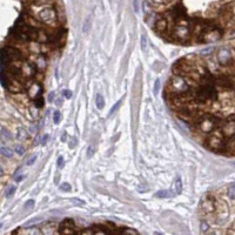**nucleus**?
<instances>
[{
    "label": "nucleus",
    "instance_id": "423d86ee",
    "mask_svg": "<svg viewBox=\"0 0 235 235\" xmlns=\"http://www.w3.org/2000/svg\"><path fill=\"white\" fill-rule=\"evenodd\" d=\"M60 235H78L75 229V223L71 219H66L60 223L59 226Z\"/></svg>",
    "mask_w": 235,
    "mask_h": 235
},
{
    "label": "nucleus",
    "instance_id": "4be33fe9",
    "mask_svg": "<svg viewBox=\"0 0 235 235\" xmlns=\"http://www.w3.org/2000/svg\"><path fill=\"white\" fill-rule=\"evenodd\" d=\"M159 91H160V80L156 79L155 83H154V88H153V93L154 95H158L159 94Z\"/></svg>",
    "mask_w": 235,
    "mask_h": 235
},
{
    "label": "nucleus",
    "instance_id": "58836bf2",
    "mask_svg": "<svg viewBox=\"0 0 235 235\" xmlns=\"http://www.w3.org/2000/svg\"><path fill=\"white\" fill-rule=\"evenodd\" d=\"M24 179H25V175H20V176H18V178H15V181H17V182H20V181H23Z\"/></svg>",
    "mask_w": 235,
    "mask_h": 235
},
{
    "label": "nucleus",
    "instance_id": "c9c22d12",
    "mask_svg": "<svg viewBox=\"0 0 235 235\" xmlns=\"http://www.w3.org/2000/svg\"><path fill=\"white\" fill-rule=\"evenodd\" d=\"M92 155H93V147H92V146H89V147H88V149H87V156H88V158H91Z\"/></svg>",
    "mask_w": 235,
    "mask_h": 235
},
{
    "label": "nucleus",
    "instance_id": "9b49d317",
    "mask_svg": "<svg viewBox=\"0 0 235 235\" xmlns=\"http://www.w3.org/2000/svg\"><path fill=\"white\" fill-rule=\"evenodd\" d=\"M23 73L25 72L26 73V77L27 78H33V77H35L37 74H38V68H37V66L34 65V64H32V62H28L26 61L25 64H24V67H23Z\"/></svg>",
    "mask_w": 235,
    "mask_h": 235
},
{
    "label": "nucleus",
    "instance_id": "4468645a",
    "mask_svg": "<svg viewBox=\"0 0 235 235\" xmlns=\"http://www.w3.org/2000/svg\"><path fill=\"white\" fill-rule=\"evenodd\" d=\"M33 105L39 110V108H42L44 105H45V100H44V97H42V93L37 95V97L33 99Z\"/></svg>",
    "mask_w": 235,
    "mask_h": 235
},
{
    "label": "nucleus",
    "instance_id": "c03bdc74",
    "mask_svg": "<svg viewBox=\"0 0 235 235\" xmlns=\"http://www.w3.org/2000/svg\"><path fill=\"white\" fill-rule=\"evenodd\" d=\"M234 166H235V164H234Z\"/></svg>",
    "mask_w": 235,
    "mask_h": 235
},
{
    "label": "nucleus",
    "instance_id": "f3484780",
    "mask_svg": "<svg viewBox=\"0 0 235 235\" xmlns=\"http://www.w3.org/2000/svg\"><path fill=\"white\" fill-rule=\"evenodd\" d=\"M174 188H175V195L181 194V192H182V181H181V178H176L175 182H174Z\"/></svg>",
    "mask_w": 235,
    "mask_h": 235
},
{
    "label": "nucleus",
    "instance_id": "c85d7f7f",
    "mask_svg": "<svg viewBox=\"0 0 235 235\" xmlns=\"http://www.w3.org/2000/svg\"><path fill=\"white\" fill-rule=\"evenodd\" d=\"M213 50H214V47H208V48H205L203 51H201V56H208V54H210V53L213 52Z\"/></svg>",
    "mask_w": 235,
    "mask_h": 235
},
{
    "label": "nucleus",
    "instance_id": "5701e85b",
    "mask_svg": "<svg viewBox=\"0 0 235 235\" xmlns=\"http://www.w3.org/2000/svg\"><path fill=\"white\" fill-rule=\"evenodd\" d=\"M14 151H15L17 154H19V155H24L25 154V147L21 146V145H17L15 148H14Z\"/></svg>",
    "mask_w": 235,
    "mask_h": 235
},
{
    "label": "nucleus",
    "instance_id": "39448f33",
    "mask_svg": "<svg viewBox=\"0 0 235 235\" xmlns=\"http://www.w3.org/2000/svg\"><path fill=\"white\" fill-rule=\"evenodd\" d=\"M25 58L23 53L14 48V47H5L0 50V60L1 62H13V61H21Z\"/></svg>",
    "mask_w": 235,
    "mask_h": 235
},
{
    "label": "nucleus",
    "instance_id": "a19ab883",
    "mask_svg": "<svg viewBox=\"0 0 235 235\" xmlns=\"http://www.w3.org/2000/svg\"><path fill=\"white\" fill-rule=\"evenodd\" d=\"M56 104H58V105H62V99H58V100H56Z\"/></svg>",
    "mask_w": 235,
    "mask_h": 235
},
{
    "label": "nucleus",
    "instance_id": "cd10ccee",
    "mask_svg": "<svg viewBox=\"0 0 235 235\" xmlns=\"http://www.w3.org/2000/svg\"><path fill=\"white\" fill-rule=\"evenodd\" d=\"M60 189L64 191V192H68V191H71V185L67 183V182H65V183H62L60 186Z\"/></svg>",
    "mask_w": 235,
    "mask_h": 235
},
{
    "label": "nucleus",
    "instance_id": "6e6552de",
    "mask_svg": "<svg viewBox=\"0 0 235 235\" xmlns=\"http://www.w3.org/2000/svg\"><path fill=\"white\" fill-rule=\"evenodd\" d=\"M222 37V32L221 29H219V27L214 28V29H210L206 33L202 34L201 37V42H214L218 41L220 38Z\"/></svg>",
    "mask_w": 235,
    "mask_h": 235
},
{
    "label": "nucleus",
    "instance_id": "9d476101",
    "mask_svg": "<svg viewBox=\"0 0 235 235\" xmlns=\"http://www.w3.org/2000/svg\"><path fill=\"white\" fill-rule=\"evenodd\" d=\"M154 28L156 29V32H159V33H165L168 31V28H169V21L167 20L165 17H162V15H159L158 18H156V20H155V24H154Z\"/></svg>",
    "mask_w": 235,
    "mask_h": 235
},
{
    "label": "nucleus",
    "instance_id": "b1692460",
    "mask_svg": "<svg viewBox=\"0 0 235 235\" xmlns=\"http://www.w3.org/2000/svg\"><path fill=\"white\" fill-rule=\"evenodd\" d=\"M60 120H61V114H60L59 111H56L54 114H53V121H54V124L58 125L60 122Z\"/></svg>",
    "mask_w": 235,
    "mask_h": 235
},
{
    "label": "nucleus",
    "instance_id": "a211bd4d",
    "mask_svg": "<svg viewBox=\"0 0 235 235\" xmlns=\"http://www.w3.org/2000/svg\"><path fill=\"white\" fill-rule=\"evenodd\" d=\"M0 154L5 158H12L13 155V152L12 149H10L8 147H0Z\"/></svg>",
    "mask_w": 235,
    "mask_h": 235
},
{
    "label": "nucleus",
    "instance_id": "aec40b11",
    "mask_svg": "<svg viewBox=\"0 0 235 235\" xmlns=\"http://www.w3.org/2000/svg\"><path fill=\"white\" fill-rule=\"evenodd\" d=\"M227 195L230 200H235V183H233L232 186L228 187V191H227Z\"/></svg>",
    "mask_w": 235,
    "mask_h": 235
},
{
    "label": "nucleus",
    "instance_id": "473e14b6",
    "mask_svg": "<svg viewBox=\"0 0 235 235\" xmlns=\"http://www.w3.org/2000/svg\"><path fill=\"white\" fill-rule=\"evenodd\" d=\"M62 95L66 99H71L72 98V92L69 89H65V91H62Z\"/></svg>",
    "mask_w": 235,
    "mask_h": 235
},
{
    "label": "nucleus",
    "instance_id": "c756f323",
    "mask_svg": "<svg viewBox=\"0 0 235 235\" xmlns=\"http://www.w3.org/2000/svg\"><path fill=\"white\" fill-rule=\"evenodd\" d=\"M33 207H34V200H28L27 202L25 203V206H24L25 209H31Z\"/></svg>",
    "mask_w": 235,
    "mask_h": 235
},
{
    "label": "nucleus",
    "instance_id": "f704fd0d",
    "mask_svg": "<svg viewBox=\"0 0 235 235\" xmlns=\"http://www.w3.org/2000/svg\"><path fill=\"white\" fill-rule=\"evenodd\" d=\"M81 235H93V229H86L81 233Z\"/></svg>",
    "mask_w": 235,
    "mask_h": 235
},
{
    "label": "nucleus",
    "instance_id": "7c9ffc66",
    "mask_svg": "<svg viewBox=\"0 0 235 235\" xmlns=\"http://www.w3.org/2000/svg\"><path fill=\"white\" fill-rule=\"evenodd\" d=\"M35 160H37V155L34 154V155H32V156H31V158L28 159L27 162H26V165H27V166H31V165H33V164L35 162Z\"/></svg>",
    "mask_w": 235,
    "mask_h": 235
},
{
    "label": "nucleus",
    "instance_id": "2eb2a0df",
    "mask_svg": "<svg viewBox=\"0 0 235 235\" xmlns=\"http://www.w3.org/2000/svg\"><path fill=\"white\" fill-rule=\"evenodd\" d=\"M17 138L19 139V140H21V141L27 140L28 138L27 131L25 128H18V131H17Z\"/></svg>",
    "mask_w": 235,
    "mask_h": 235
},
{
    "label": "nucleus",
    "instance_id": "a878e982",
    "mask_svg": "<svg viewBox=\"0 0 235 235\" xmlns=\"http://www.w3.org/2000/svg\"><path fill=\"white\" fill-rule=\"evenodd\" d=\"M200 229H201V232L206 233L208 229H209V224L206 221H201L200 222Z\"/></svg>",
    "mask_w": 235,
    "mask_h": 235
},
{
    "label": "nucleus",
    "instance_id": "7ed1b4c3",
    "mask_svg": "<svg viewBox=\"0 0 235 235\" xmlns=\"http://www.w3.org/2000/svg\"><path fill=\"white\" fill-rule=\"evenodd\" d=\"M205 143L213 152H223L226 148V138L222 133L221 128L218 127L205 139Z\"/></svg>",
    "mask_w": 235,
    "mask_h": 235
},
{
    "label": "nucleus",
    "instance_id": "72a5a7b5",
    "mask_svg": "<svg viewBox=\"0 0 235 235\" xmlns=\"http://www.w3.org/2000/svg\"><path fill=\"white\" fill-rule=\"evenodd\" d=\"M65 165V162H64V158L62 156H59V159H58V167L59 168H62Z\"/></svg>",
    "mask_w": 235,
    "mask_h": 235
},
{
    "label": "nucleus",
    "instance_id": "f03ea898",
    "mask_svg": "<svg viewBox=\"0 0 235 235\" xmlns=\"http://www.w3.org/2000/svg\"><path fill=\"white\" fill-rule=\"evenodd\" d=\"M189 89H191V86L188 85L185 77L173 74L167 83L166 89H165V98L169 95H181V94L187 93Z\"/></svg>",
    "mask_w": 235,
    "mask_h": 235
},
{
    "label": "nucleus",
    "instance_id": "4c0bfd02",
    "mask_svg": "<svg viewBox=\"0 0 235 235\" xmlns=\"http://www.w3.org/2000/svg\"><path fill=\"white\" fill-rule=\"evenodd\" d=\"M47 138H48V135H47V134H45V135H44V138H42V140H41V143H42V145H46Z\"/></svg>",
    "mask_w": 235,
    "mask_h": 235
},
{
    "label": "nucleus",
    "instance_id": "ddd939ff",
    "mask_svg": "<svg viewBox=\"0 0 235 235\" xmlns=\"http://www.w3.org/2000/svg\"><path fill=\"white\" fill-rule=\"evenodd\" d=\"M35 66H37V68H38V71L40 72H44L45 69H46V67H47V60H46V58L44 56H38L37 58V60H35V64H34Z\"/></svg>",
    "mask_w": 235,
    "mask_h": 235
},
{
    "label": "nucleus",
    "instance_id": "393cba45",
    "mask_svg": "<svg viewBox=\"0 0 235 235\" xmlns=\"http://www.w3.org/2000/svg\"><path fill=\"white\" fill-rule=\"evenodd\" d=\"M15 191H17V187H15V186H11V187L7 189V192H6V197L13 196V194L15 193Z\"/></svg>",
    "mask_w": 235,
    "mask_h": 235
},
{
    "label": "nucleus",
    "instance_id": "6ab92c4d",
    "mask_svg": "<svg viewBox=\"0 0 235 235\" xmlns=\"http://www.w3.org/2000/svg\"><path fill=\"white\" fill-rule=\"evenodd\" d=\"M95 104H97V107L99 110H102L104 106H105V100H104V97L98 94L97 98H95Z\"/></svg>",
    "mask_w": 235,
    "mask_h": 235
},
{
    "label": "nucleus",
    "instance_id": "37998d69",
    "mask_svg": "<svg viewBox=\"0 0 235 235\" xmlns=\"http://www.w3.org/2000/svg\"><path fill=\"white\" fill-rule=\"evenodd\" d=\"M210 235H214V234H210Z\"/></svg>",
    "mask_w": 235,
    "mask_h": 235
},
{
    "label": "nucleus",
    "instance_id": "2f4dec72",
    "mask_svg": "<svg viewBox=\"0 0 235 235\" xmlns=\"http://www.w3.org/2000/svg\"><path fill=\"white\" fill-rule=\"evenodd\" d=\"M120 104H121V100H119V101H118V102H116V104H115V105H114V106L112 107V110H111V111H110V115H112V114H113L114 112H115V111H116V110H118V108H119V106H120Z\"/></svg>",
    "mask_w": 235,
    "mask_h": 235
},
{
    "label": "nucleus",
    "instance_id": "0eeeda50",
    "mask_svg": "<svg viewBox=\"0 0 235 235\" xmlns=\"http://www.w3.org/2000/svg\"><path fill=\"white\" fill-rule=\"evenodd\" d=\"M218 61L221 66H228L232 64L233 61V56H232V52L229 48L227 47H221L218 51Z\"/></svg>",
    "mask_w": 235,
    "mask_h": 235
},
{
    "label": "nucleus",
    "instance_id": "f8f14e48",
    "mask_svg": "<svg viewBox=\"0 0 235 235\" xmlns=\"http://www.w3.org/2000/svg\"><path fill=\"white\" fill-rule=\"evenodd\" d=\"M201 208H202V210H205L206 213H213V212L215 210V201H214V199H212V197L208 196L207 199L202 200V202H201Z\"/></svg>",
    "mask_w": 235,
    "mask_h": 235
},
{
    "label": "nucleus",
    "instance_id": "dca6fc26",
    "mask_svg": "<svg viewBox=\"0 0 235 235\" xmlns=\"http://www.w3.org/2000/svg\"><path fill=\"white\" fill-rule=\"evenodd\" d=\"M173 195H175V193H173L172 189L170 191H159L158 193L155 194V196L156 197H160V199H166V197L173 196Z\"/></svg>",
    "mask_w": 235,
    "mask_h": 235
},
{
    "label": "nucleus",
    "instance_id": "20e7f679",
    "mask_svg": "<svg viewBox=\"0 0 235 235\" xmlns=\"http://www.w3.org/2000/svg\"><path fill=\"white\" fill-rule=\"evenodd\" d=\"M38 20H39V23L41 21V23L46 24V25L56 26V25L59 24L58 12L52 6H45L38 13Z\"/></svg>",
    "mask_w": 235,
    "mask_h": 235
},
{
    "label": "nucleus",
    "instance_id": "bb28decb",
    "mask_svg": "<svg viewBox=\"0 0 235 235\" xmlns=\"http://www.w3.org/2000/svg\"><path fill=\"white\" fill-rule=\"evenodd\" d=\"M141 48H142L143 51L147 50V38H146L145 35L141 37Z\"/></svg>",
    "mask_w": 235,
    "mask_h": 235
},
{
    "label": "nucleus",
    "instance_id": "1a4fd4ad",
    "mask_svg": "<svg viewBox=\"0 0 235 235\" xmlns=\"http://www.w3.org/2000/svg\"><path fill=\"white\" fill-rule=\"evenodd\" d=\"M222 133L224 135V138H233L235 135V121L234 120H230V121H226V122H222L220 126Z\"/></svg>",
    "mask_w": 235,
    "mask_h": 235
},
{
    "label": "nucleus",
    "instance_id": "ea45409f",
    "mask_svg": "<svg viewBox=\"0 0 235 235\" xmlns=\"http://www.w3.org/2000/svg\"><path fill=\"white\" fill-rule=\"evenodd\" d=\"M134 10H135V12H138V11H139V6H138V0H134Z\"/></svg>",
    "mask_w": 235,
    "mask_h": 235
},
{
    "label": "nucleus",
    "instance_id": "f257e3e1",
    "mask_svg": "<svg viewBox=\"0 0 235 235\" xmlns=\"http://www.w3.org/2000/svg\"><path fill=\"white\" fill-rule=\"evenodd\" d=\"M193 128H195L200 134L209 135L212 132H214L219 126H220V119L216 115L203 113L199 118H196L192 122Z\"/></svg>",
    "mask_w": 235,
    "mask_h": 235
},
{
    "label": "nucleus",
    "instance_id": "412c9836",
    "mask_svg": "<svg viewBox=\"0 0 235 235\" xmlns=\"http://www.w3.org/2000/svg\"><path fill=\"white\" fill-rule=\"evenodd\" d=\"M148 2L153 5H168L172 2V0H148Z\"/></svg>",
    "mask_w": 235,
    "mask_h": 235
},
{
    "label": "nucleus",
    "instance_id": "e433bc0d",
    "mask_svg": "<svg viewBox=\"0 0 235 235\" xmlns=\"http://www.w3.org/2000/svg\"><path fill=\"white\" fill-rule=\"evenodd\" d=\"M53 100H54V92H51V93H50V95H48V101H50V102H52Z\"/></svg>",
    "mask_w": 235,
    "mask_h": 235
},
{
    "label": "nucleus",
    "instance_id": "79ce46f5",
    "mask_svg": "<svg viewBox=\"0 0 235 235\" xmlns=\"http://www.w3.org/2000/svg\"><path fill=\"white\" fill-rule=\"evenodd\" d=\"M2 174H4V172H2V168H1V167H0V178H1V176H2Z\"/></svg>",
    "mask_w": 235,
    "mask_h": 235
}]
</instances>
